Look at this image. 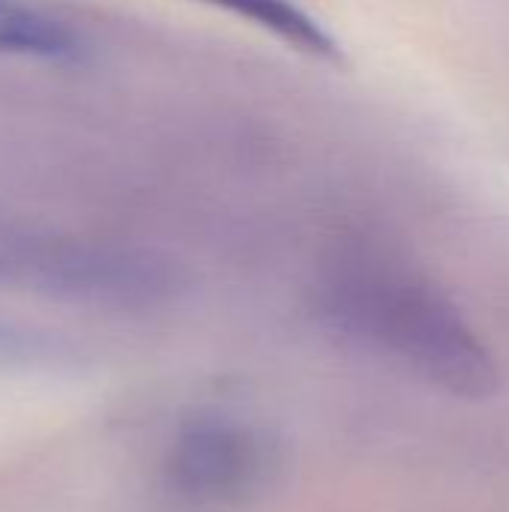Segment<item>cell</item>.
Listing matches in <instances>:
<instances>
[{
    "instance_id": "5b68a950",
    "label": "cell",
    "mask_w": 509,
    "mask_h": 512,
    "mask_svg": "<svg viewBox=\"0 0 509 512\" xmlns=\"http://www.w3.org/2000/svg\"><path fill=\"white\" fill-rule=\"evenodd\" d=\"M210 6H219L237 18L252 21L255 27L279 36L282 42L315 54V57H336L333 36L321 27L318 18H312L306 9H300L294 0H204Z\"/></svg>"
},
{
    "instance_id": "3957f363",
    "label": "cell",
    "mask_w": 509,
    "mask_h": 512,
    "mask_svg": "<svg viewBox=\"0 0 509 512\" xmlns=\"http://www.w3.org/2000/svg\"><path fill=\"white\" fill-rule=\"evenodd\" d=\"M273 468V444L258 429L225 417L192 423L171 453L174 483L210 504H237L255 495Z\"/></svg>"
},
{
    "instance_id": "6da1fadb",
    "label": "cell",
    "mask_w": 509,
    "mask_h": 512,
    "mask_svg": "<svg viewBox=\"0 0 509 512\" xmlns=\"http://www.w3.org/2000/svg\"><path fill=\"white\" fill-rule=\"evenodd\" d=\"M327 303L345 330L450 393L486 396L495 387V366L483 342L426 282L381 264L348 267L333 279Z\"/></svg>"
},
{
    "instance_id": "277c9868",
    "label": "cell",
    "mask_w": 509,
    "mask_h": 512,
    "mask_svg": "<svg viewBox=\"0 0 509 512\" xmlns=\"http://www.w3.org/2000/svg\"><path fill=\"white\" fill-rule=\"evenodd\" d=\"M0 54L72 63L84 57V36L42 6L27 0H0Z\"/></svg>"
},
{
    "instance_id": "8992f818",
    "label": "cell",
    "mask_w": 509,
    "mask_h": 512,
    "mask_svg": "<svg viewBox=\"0 0 509 512\" xmlns=\"http://www.w3.org/2000/svg\"><path fill=\"white\" fill-rule=\"evenodd\" d=\"M42 354H45L42 339H36L33 333L12 330V327L0 324V357H9V360H27V357H42Z\"/></svg>"
},
{
    "instance_id": "7a4b0ae2",
    "label": "cell",
    "mask_w": 509,
    "mask_h": 512,
    "mask_svg": "<svg viewBox=\"0 0 509 512\" xmlns=\"http://www.w3.org/2000/svg\"><path fill=\"white\" fill-rule=\"evenodd\" d=\"M0 288L66 300L141 303L159 297L168 279L144 258L87 246L0 216Z\"/></svg>"
}]
</instances>
